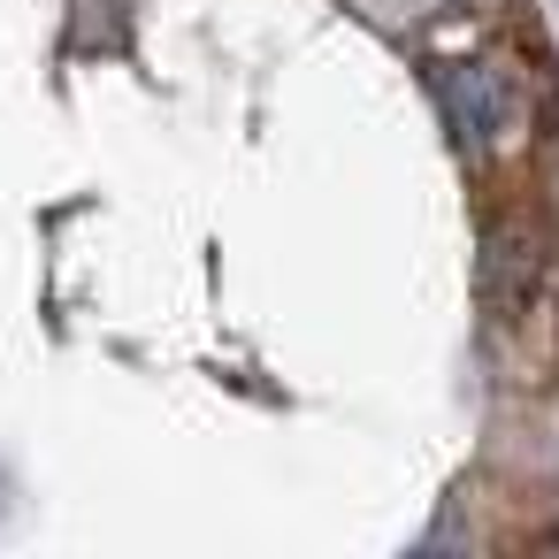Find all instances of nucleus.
Masks as SVG:
<instances>
[{
	"label": "nucleus",
	"mask_w": 559,
	"mask_h": 559,
	"mask_svg": "<svg viewBox=\"0 0 559 559\" xmlns=\"http://www.w3.org/2000/svg\"><path fill=\"white\" fill-rule=\"evenodd\" d=\"M437 108L452 116V131L467 146H498L521 123V100H513L506 70H490V62H437Z\"/></svg>",
	"instance_id": "f257e3e1"
},
{
	"label": "nucleus",
	"mask_w": 559,
	"mask_h": 559,
	"mask_svg": "<svg viewBox=\"0 0 559 559\" xmlns=\"http://www.w3.org/2000/svg\"><path fill=\"white\" fill-rule=\"evenodd\" d=\"M536 238L528 230H498L490 238V253H483V299H490V314L513 330L521 314H528V299H536Z\"/></svg>",
	"instance_id": "f03ea898"
}]
</instances>
